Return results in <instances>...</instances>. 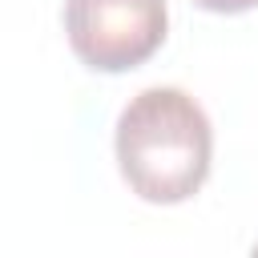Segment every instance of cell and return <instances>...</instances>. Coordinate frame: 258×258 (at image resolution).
Returning a JSON list of instances; mask_svg holds the SVG:
<instances>
[{"label":"cell","instance_id":"1","mask_svg":"<svg viewBox=\"0 0 258 258\" xmlns=\"http://www.w3.org/2000/svg\"><path fill=\"white\" fill-rule=\"evenodd\" d=\"M117 165L129 189L153 206L189 202L214 161V129L206 109L173 85L141 89L117 117Z\"/></svg>","mask_w":258,"mask_h":258},{"label":"cell","instance_id":"2","mask_svg":"<svg viewBox=\"0 0 258 258\" xmlns=\"http://www.w3.org/2000/svg\"><path fill=\"white\" fill-rule=\"evenodd\" d=\"M169 28L165 0H64V32L81 64L129 73L145 64Z\"/></svg>","mask_w":258,"mask_h":258},{"label":"cell","instance_id":"3","mask_svg":"<svg viewBox=\"0 0 258 258\" xmlns=\"http://www.w3.org/2000/svg\"><path fill=\"white\" fill-rule=\"evenodd\" d=\"M198 8H206V12H222V16H234V12H250V8H258V0H194Z\"/></svg>","mask_w":258,"mask_h":258}]
</instances>
